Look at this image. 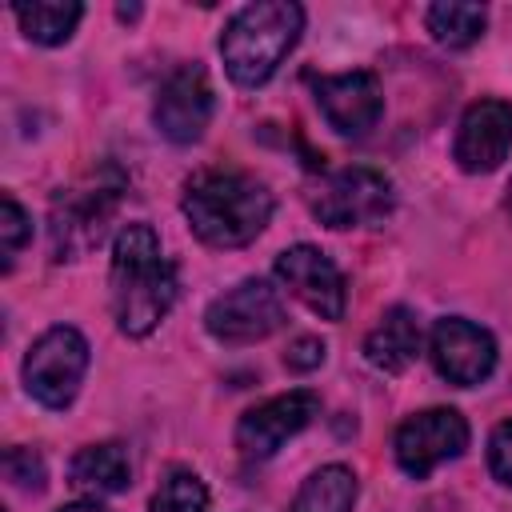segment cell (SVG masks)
I'll list each match as a JSON object with an SVG mask.
<instances>
[{
	"mask_svg": "<svg viewBox=\"0 0 512 512\" xmlns=\"http://www.w3.org/2000/svg\"><path fill=\"white\" fill-rule=\"evenodd\" d=\"M392 204H396V188L380 168L348 164L320 184V192L312 200V216L336 232L340 228H372L392 216Z\"/></svg>",
	"mask_w": 512,
	"mask_h": 512,
	"instance_id": "8992f818",
	"label": "cell"
},
{
	"mask_svg": "<svg viewBox=\"0 0 512 512\" xmlns=\"http://www.w3.org/2000/svg\"><path fill=\"white\" fill-rule=\"evenodd\" d=\"M176 292H180L176 264L164 256L156 228L144 220L124 224L112 236V264H108V300L116 328L132 340L152 336L172 312Z\"/></svg>",
	"mask_w": 512,
	"mask_h": 512,
	"instance_id": "6da1fadb",
	"label": "cell"
},
{
	"mask_svg": "<svg viewBox=\"0 0 512 512\" xmlns=\"http://www.w3.org/2000/svg\"><path fill=\"white\" fill-rule=\"evenodd\" d=\"M28 240H32V216H28V208L12 192H4L0 196V252H4V268H12V260L24 252Z\"/></svg>",
	"mask_w": 512,
	"mask_h": 512,
	"instance_id": "44dd1931",
	"label": "cell"
},
{
	"mask_svg": "<svg viewBox=\"0 0 512 512\" xmlns=\"http://www.w3.org/2000/svg\"><path fill=\"white\" fill-rule=\"evenodd\" d=\"M272 276L280 280V288H288V296H296L320 320H344L348 280H344L340 264L328 252H320L316 244L284 248L276 256V264H272Z\"/></svg>",
	"mask_w": 512,
	"mask_h": 512,
	"instance_id": "8fae6325",
	"label": "cell"
},
{
	"mask_svg": "<svg viewBox=\"0 0 512 512\" xmlns=\"http://www.w3.org/2000/svg\"><path fill=\"white\" fill-rule=\"evenodd\" d=\"M360 496L356 472L348 464H320L292 496L288 512H352Z\"/></svg>",
	"mask_w": 512,
	"mask_h": 512,
	"instance_id": "ac0fdd59",
	"label": "cell"
},
{
	"mask_svg": "<svg viewBox=\"0 0 512 512\" xmlns=\"http://www.w3.org/2000/svg\"><path fill=\"white\" fill-rule=\"evenodd\" d=\"M324 340L320 336H296L292 344H288V352H284V368L288 372H316L320 364H324Z\"/></svg>",
	"mask_w": 512,
	"mask_h": 512,
	"instance_id": "cb8c5ba5",
	"label": "cell"
},
{
	"mask_svg": "<svg viewBox=\"0 0 512 512\" xmlns=\"http://www.w3.org/2000/svg\"><path fill=\"white\" fill-rule=\"evenodd\" d=\"M468 440H472V428L456 408H420L396 424L392 456L404 476L428 480L440 464L464 456Z\"/></svg>",
	"mask_w": 512,
	"mask_h": 512,
	"instance_id": "52a82bcc",
	"label": "cell"
},
{
	"mask_svg": "<svg viewBox=\"0 0 512 512\" xmlns=\"http://www.w3.org/2000/svg\"><path fill=\"white\" fill-rule=\"evenodd\" d=\"M216 92L200 64H180L164 76L152 100V124L168 144H196L212 124Z\"/></svg>",
	"mask_w": 512,
	"mask_h": 512,
	"instance_id": "30bf717a",
	"label": "cell"
},
{
	"mask_svg": "<svg viewBox=\"0 0 512 512\" xmlns=\"http://www.w3.org/2000/svg\"><path fill=\"white\" fill-rule=\"evenodd\" d=\"M488 472H492V480L512 488V416L488 432Z\"/></svg>",
	"mask_w": 512,
	"mask_h": 512,
	"instance_id": "603a6c76",
	"label": "cell"
},
{
	"mask_svg": "<svg viewBox=\"0 0 512 512\" xmlns=\"http://www.w3.org/2000/svg\"><path fill=\"white\" fill-rule=\"evenodd\" d=\"M424 24H428L436 44H444V48H472L484 36V28H488V12H484V4L444 0V4H428Z\"/></svg>",
	"mask_w": 512,
	"mask_h": 512,
	"instance_id": "d6986e66",
	"label": "cell"
},
{
	"mask_svg": "<svg viewBox=\"0 0 512 512\" xmlns=\"http://www.w3.org/2000/svg\"><path fill=\"white\" fill-rule=\"evenodd\" d=\"M504 208H508V220H512V184H508V196H504Z\"/></svg>",
	"mask_w": 512,
	"mask_h": 512,
	"instance_id": "484cf974",
	"label": "cell"
},
{
	"mask_svg": "<svg viewBox=\"0 0 512 512\" xmlns=\"http://www.w3.org/2000/svg\"><path fill=\"white\" fill-rule=\"evenodd\" d=\"M56 512H108L104 504H96V496L92 500H72V504H60Z\"/></svg>",
	"mask_w": 512,
	"mask_h": 512,
	"instance_id": "d4e9b609",
	"label": "cell"
},
{
	"mask_svg": "<svg viewBox=\"0 0 512 512\" xmlns=\"http://www.w3.org/2000/svg\"><path fill=\"white\" fill-rule=\"evenodd\" d=\"M428 360L452 388H476L496 368V340L468 316H440L428 332Z\"/></svg>",
	"mask_w": 512,
	"mask_h": 512,
	"instance_id": "7c38bea8",
	"label": "cell"
},
{
	"mask_svg": "<svg viewBox=\"0 0 512 512\" xmlns=\"http://www.w3.org/2000/svg\"><path fill=\"white\" fill-rule=\"evenodd\" d=\"M180 208L200 244L244 248L268 228L276 200L268 184L244 168H200L184 180Z\"/></svg>",
	"mask_w": 512,
	"mask_h": 512,
	"instance_id": "7a4b0ae2",
	"label": "cell"
},
{
	"mask_svg": "<svg viewBox=\"0 0 512 512\" xmlns=\"http://www.w3.org/2000/svg\"><path fill=\"white\" fill-rule=\"evenodd\" d=\"M4 476L12 488L20 492H44V480H48V468H44V456L36 448H8L4 452Z\"/></svg>",
	"mask_w": 512,
	"mask_h": 512,
	"instance_id": "7402d4cb",
	"label": "cell"
},
{
	"mask_svg": "<svg viewBox=\"0 0 512 512\" xmlns=\"http://www.w3.org/2000/svg\"><path fill=\"white\" fill-rule=\"evenodd\" d=\"M312 100H316L320 116L328 120V128L336 136H352V140L368 136L384 116V92H380L376 72H368V68L316 76Z\"/></svg>",
	"mask_w": 512,
	"mask_h": 512,
	"instance_id": "4fadbf2b",
	"label": "cell"
},
{
	"mask_svg": "<svg viewBox=\"0 0 512 512\" xmlns=\"http://www.w3.org/2000/svg\"><path fill=\"white\" fill-rule=\"evenodd\" d=\"M280 324H284L280 288L268 284V280H260V276H248V280L232 284L228 292H220L204 308V328L220 344H256V340H268Z\"/></svg>",
	"mask_w": 512,
	"mask_h": 512,
	"instance_id": "ba28073f",
	"label": "cell"
},
{
	"mask_svg": "<svg viewBox=\"0 0 512 512\" xmlns=\"http://www.w3.org/2000/svg\"><path fill=\"white\" fill-rule=\"evenodd\" d=\"M512 152V104L500 96L472 100L460 112L456 136H452V160L468 176L496 172Z\"/></svg>",
	"mask_w": 512,
	"mask_h": 512,
	"instance_id": "5bb4252c",
	"label": "cell"
},
{
	"mask_svg": "<svg viewBox=\"0 0 512 512\" xmlns=\"http://www.w3.org/2000/svg\"><path fill=\"white\" fill-rule=\"evenodd\" d=\"M68 480L92 496H108V492H124L132 484V460L128 448L120 440H100V444H84L72 464H68Z\"/></svg>",
	"mask_w": 512,
	"mask_h": 512,
	"instance_id": "2e32d148",
	"label": "cell"
},
{
	"mask_svg": "<svg viewBox=\"0 0 512 512\" xmlns=\"http://www.w3.org/2000/svg\"><path fill=\"white\" fill-rule=\"evenodd\" d=\"M204 508H208V484L192 468H168L148 500V512H204Z\"/></svg>",
	"mask_w": 512,
	"mask_h": 512,
	"instance_id": "ffe728a7",
	"label": "cell"
},
{
	"mask_svg": "<svg viewBox=\"0 0 512 512\" xmlns=\"http://www.w3.org/2000/svg\"><path fill=\"white\" fill-rule=\"evenodd\" d=\"M88 360H92V348L84 340L80 328L72 324H52L44 328L28 352H24V364H20V376H24V388L36 404L60 412L76 400L84 376H88Z\"/></svg>",
	"mask_w": 512,
	"mask_h": 512,
	"instance_id": "5b68a950",
	"label": "cell"
},
{
	"mask_svg": "<svg viewBox=\"0 0 512 512\" xmlns=\"http://www.w3.org/2000/svg\"><path fill=\"white\" fill-rule=\"evenodd\" d=\"M420 344H424V336H420L416 312L404 308V304H392V308H384L380 320L368 328V336H364V360H368L376 372L396 376V372H404V368L420 356Z\"/></svg>",
	"mask_w": 512,
	"mask_h": 512,
	"instance_id": "9a60e30c",
	"label": "cell"
},
{
	"mask_svg": "<svg viewBox=\"0 0 512 512\" xmlns=\"http://www.w3.org/2000/svg\"><path fill=\"white\" fill-rule=\"evenodd\" d=\"M12 16L32 44L56 48V44L72 40V32L84 16V4H76V0H20V4H12Z\"/></svg>",
	"mask_w": 512,
	"mask_h": 512,
	"instance_id": "e0dca14e",
	"label": "cell"
},
{
	"mask_svg": "<svg viewBox=\"0 0 512 512\" xmlns=\"http://www.w3.org/2000/svg\"><path fill=\"white\" fill-rule=\"evenodd\" d=\"M304 32V8L296 0H256L232 12L220 32V60L232 84L260 88L292 56Z\"/></svg>",
	"mask_w": 512,
	"mask_h": 512,
	"instance_id": "3957f363",
	"label": "cell"
},
{
	"mask_svg": "<svg viewBox=\"0 0 512 512\" xmlns=\"http://www.w3.org/2000/svg\"><path fill=\"white\" fill-rule=\"evenodd\" d=\"M316 412H320V396L312 388H288L280 396H268L236 420V432H232L236 452L244 460H268L292 436H300L316 420Z\"/></svg>",
	"mask_w": 512,
	"mask_h": 512,
	"instance_id": "9c48e42d",
	"label": "cell"
},
{
	"mask_svg": "<svg viewBox=\"0 0 512 512\" xmlns=\"http://www.w3.org/2000/svg\"><path fill=\"white\" fill-rule=\"evenodd\" d=\"M124 188H128V180L116 164H100L84 180H76L72 188H60L52 200V216H48L52 256L56 260L88 256L108 236V224L116 216Z\"/></svg>",
	"mask_w": 512,
	"mask_h": 512,
	"instance_id": "277c9868",
	"label": "cell"
}]
</instances>
